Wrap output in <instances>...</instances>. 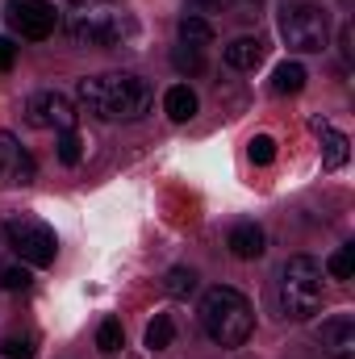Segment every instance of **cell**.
Returning a JSON list of instances; mask_svg holds the SVG:
<instances>
[{
    "label": "cell",
    "instance_id": "11",
    "mask_svg": "<svg viewBox=\"0 0 355 359\" xmlns=\"http://www.w3.org/2000/svg\"><path fill=\"white\" fill-rule=\"evenodd\" d=\"M314 134L322 138V168L326 172H339L343 163H347V155H351V142H347V134H339L330 121H322V117H314Z\"/></svg>",
    "mask_w": 355,
    "mask_h": 359
},
{
    "label": "cell",
    "instance_id": "22",
    "mask_svg": "<svg viewBox=\"0 0 355 359\" xmlns=\"http://www.w3.org/2000/svg\"><path fill=\"white\" fill-rule=\"evenodd\" d=\"M172 67H176L180 76H201V72H205V50L176 46V50H172Z\"/></svg>",
    "mask_w": 355,
    "mask_h": 359
},
{
    "label": "cell",
    "instance_id": "20",
    "mask_svg": "<svg viewBox=\"0 0 355 359\" xmlns=\"http://www.w3.org/2000/svg\"><path fill=\"white\" fill-rule=\"evenodd\" d=\"M163 288H168V297H192L196 292V271L192 268H172L168 276H163Z\"/></svg>",
    "mask_w": 355,
    "mask_h": 359
},
{
    "label": "cell",
    "instance_id": "1",
    "mask_svg": "<svg viewBox=\"0 0 355 359\" xmlns=\"http://www.w3.org/2000/svg\"><path fill=\"white\" fill-rule=\"evenodd\" d=\"M76 104L96 121H142L155 109V88L134 72H100L76 84Z\"/></svg>",
    "mask_w": 355,
    "mask_h": 359
},
{
    "label": "cell",
    "instance_id": "6",
    "mask_svg": "<svg viewBox=\"0 0 355 359\" xmlns=\"http://www.w3.org/2000/svg\"><path fill=\"white\" fill-rule=\"evenodd\" d=\"M4 234H8V247L17 251V259L29 264V268H51L55 255H59V238H55V230H51L46 222L29 217V213L8 217V222H4Z\"/></svg>",
    "mask_w": 355,
    "mask_h": 359
},
{
    "label": "cell",
    "instance_id": "25",
    "mask_svg": "<svg viewBox=\"0 0 355 359\" xmlns=\"http://www.w3.org/2000/svg\"><path fill=\"white\" fill-rule=\"evenodd\" d=\"M0 284H4L8 292H25V288L34 284V276H29V268H4L0 271Z\"/></svg>",
    "mask_w": 355,
    "mask_h": 359
},
{
    "label": "cell",
    "instance_id": "5",
    "mask_svg": "<svg viewBox=\"0 0 355 359\" xmlns=\"http://www.w3.org/2000/svg\"><path fill=\"white\" fill-rule=\"evenodd\" d=\"M280 38L297 55L326 50V42H330V13L318 0H284V8H280Z\"/></svg>",
    "mask_w": 355,
    "mask_h": 359
},
{
    "label": "cell",
    "instance_id": "13",
    "mask_svg": "<svg viewBox=\"0 0 355 359\" xmlns=\"http://www.w3.org/2000/svg\"><path fill=\"white\" fill-rule=\"evenodd\" d=\"M267 46L260 38H251V34H243V38H234L226 50H222V59H226V67H234V72H255L260 63H264Z\"/></svg>",
    "mask_w": 355,
    "mask_h": 359
},
{
    "label": "cell",
    "instance_id": "7",
    "mask_svg": "<svg viewBox=\"0 0 355 359\" xmlns=\"http://www.w3.org/2000/svg\"><path fill=\"white\" fill-rule=\"evenodd\" d=\"M21 113H25V126H34V130H55V134L76 130V121H80L76 100H72V96H63V92H55V88L29 92Z\"/></svg>",
    "mask_w": 355,
    "mask_h": 359
},
{
    "label": "cell",
    "instance_id": "27",
    "mask_svg": "<svg viewBox=\"0 0 355 359\" xmlns=\"http://www.w3.org/2000/svg\"><path fill=\"white\" fill-rule=\"evenodd\" d=\"M13 63H17V46H13V38L0 34V72H13Z\"/></svg>",
    "mask_w": 355,
    "mask_h": 359
},
{
    "label": "cell",
    "instance_id": "21",
    "mask_svg": "<svg viewBox=\"0 0 355 359\" xmlns=\"http://www.w3.org/2000/svg\"><path fill=\"white\" fill-rule=\"evenodd\" d=\"M326 276L330 280H351L355 276V247H339V251H330V259H326Z\"/></svg>",
    "mask_w": 355,
    "mask_h": 359
},
{
    "label": "cell",
    "instance_id": "8",
    "mask_svg": "<svg viewBox=\"0 0 355 359\" xmlns=\"http://www.w3.org/2000/svg\"><path fill=\"white\" fill-rule=\"evenodd\" d=\"M4 21L25 42H46L59 25V13L51 0H4Z\"/></svg>",
    "mask_w": 355,
    "mask_h": 359
},
{
    "label": "cell",
    "instance_id": "12",
    "mask_svg": "<svg viewBox=\"0 0 355 359\" xmlns=\"http://www.w3.org/2000/svg\"><path fill=\"white\" fill-rule=\"evenodd\" d=\"M226 247H230V255H234V259H260V255L267 251L264 230H260L255 222H239V226H230Z\"/></svg>",
    "mask_w": 355,
    "mask_h": 359
},
{
    "label": "cell",
    "instance_id": "26",
    "mask_svg": "<svg viewBox=\"0 0 355 359\" xmlns=\"http://www.w3.org/2000/svg\"><path fill=\"white\" fill-rule=\"evenodd\" d=\"M234 0H188V8L196 13V17H209V13H222V8H230Z\"/></svg>",
    "mask_w": 355,
    "mask_h": 359
},
{
    "label": "cell",
    "instance_id": "15",
    "mask_svg": "<svg viewBox=\"0 0 355 359\" xmlns=\"http://www.w3.org/2000/svg\"><path fill=\"white\" fill-rule=\"evenodd\" d=\"M176 38H180V46L205 50V46H213V25H209V17H196V13H188V17H180Z\"/></svg>",
    "mask_w": 355,
    "mask_h": 359
},
{
    "label": "cell",
    "instance_id": "30",
    "mask_svg": "<svg viewBox=\"0 0 355 359\" xmlns=\"http://www.w3.org/2000/svg\"><path fill=\"white\" fill-rule=\"evenodd\" d=\"M72 4H88V0H72Z\"/></svg>",
    "mask_w": 355,
    "mask_h": 359
},
{
    "label": "cell",
    "instance_id": "3",
    "mask_svg": "<svg viewBox=\"0 0 355 359\" xmlns=\"http://www.w3.org/2000/svg\"><path fill=\"white\" fill-rule=\"evenodd\" d=\"M272 297L284 322H309L322 309V264L314 255H288L276 271Z\"/></svg>",
    "mask_w": 355,
    "mask_h": 359
},
{
    "label": "cell",
    "instance_id": "19",
    "mask_svg": "<svg viewBox=\"0 0 355 359\" xmlns=\"http://www.w3.org/2000/svg\"><path fill=\"white\" fill-rule=\"evenodd\" d=\"M96 347H100L105 355H117V351L126 347V330H121L117 318H105V322H100V330H96Z\"/></svg>",
    "mask_w": 355,
    "mask_h": 359
},
{
    "label": "cell",
    "instance_id": "10",
    "mask_svg": "<svg viewBox=\"0 0 355 359\" xmlns=\"http://www.w3.org/2000/svg\"><path fill=\"white\" fill-rule=\"evenodd\" d=\"M318 343H322V351L330 359H355V322L347 313L326 318L322 330H318Z\"/></svg>",
    "mask_w": 355,
    "mask_h": 359
},
{
    "label": "cell",
    "instance_id": "9",
    "mask_svg": "<svg viewBox=\"0 0 355 359\" xmlns=\"http://www.w3.org/2000/svg\"><path fill=\"white\" fill-rule=\"evenodd\" d=\"M34 176H38L34 155L8 130H0V188L4 184H34Z\"/></svg>",
    "mask_w": 355,
    "mask_h": 359
},
{
    "label": "cell",
    "instance_id": "28",
    "mask_svg": "<svg viewBox=\"0 0 355 359\" xmlns=\"http://www.w3.org/2000/svg\"><path fill=\"white\" fill-rule=\"evenodd\" d=\"M339 46H343V59L351 63V25H343V29H339Z\"/></svg>",
    "mask_w": 355,
    "mask_h": 359
},
{
    "label": "cell",
    "instance_id": "18",
    "mask_svg": "<svg viewBox=\"0 0 355 359\" xmlns=\"http://www.w3.org/2000/svg\"><path fill=\"white\" fill-rule=\"evenodd\" d=\"M55 151H59V163L80 168V159H84V138H80L76 130H63V134L55 138Z\"/></svg>",
    "mask_w": 355,
    "mask_h": 359
},
{
    "label": "cell",
    "instance_id": "23",
    "mask_svg": "<svg viewBox=\"0 0 355 359\" xmlns=\"http://www.w3.org/2000/svg\"><path fill=\"white\" fill-rule=\"evenodd\" d=\"M34 351H38L34 334H4L0 339V355L4 359H34Z\"/></svg>",
    "mask_w": 355,
    "mask_h": 359
},
{
    "label": "cell",
    "instance_id": "16",
    "mask_svg": "<svg viewBox=\"0 0 355 359\" xmlns=\"http://www.w3.org/2000/svg\"><path fill=\"white\" fill-rule=\"evenodd\" d=\"M305 80H309V72L301 63H280L272 72V92L276 96H297V92L305 88Z\"/></svg>",
    "mask_w": 355,
    "mask_h": 359
},
{
    "label": "cell",
    "instance_id": "2",
    "mask_svg": "<svg viewBox=\"0 0 355 359\" xmlns=\"http://www.w3.org/2000/svg\"><path fill=\"white\" fill-rule=\"evenodd\" d=\"M196 318H201V330H205L217 347H226V351L243 347V343L251 339V330H255V309H251V301H247L239 288H230V284L205 288Z\"/></svg>",
    "mask_w": 355,
    "mask_h": 359
},
{
    "label": "cell",
    "instance_id": "29",
    "mask_svg": "<svg viewBox=\"0 0 355 359\" xmlns=\"http://www.w3.org/2000/svg\"><path fill=\"white\" fill-rule=\"evenodd\" d=\"M109 359H134V355H126V351H117V355H109Z\"/></svg>",
    "mask_w": 355,
    "mask_h": 359
},
{
    "label": "cell",
    "instance_id": "4",
    "mask_svg": "<svg viewBox=\"0 0 355 359\" xmlns=\"http://www.w3.org/2000/svg\"><path fill=\"white\" fill-rule=\"evenodd\" d=\"M67 38L84 50H117L138 38V21H134V13H126L117 4H96V8L67 17Z\"/></svg>",
    "mask_w": 355,
    "mask_h": 359
},
{
    "label": "cell",
    "instance_id": "17",
    "mask_svg": "<svg viewBox=\"0 0 355 359\" xmlns=\"http://www.w3.org/2000/svg\"><path fill=\"white\" fill-rule=\"evenodd\" d=\"M176 343V322L172 313H155L151 326H147V351H168Z\"/></svg>",
    "mask_w": 355,
    "mask_h": 359
},
{
    "label": "cell",
    "instance_id": "14",
    "mask_svg": "<svg viewBox=\"0 0 355 359\" xmlns=\"http://www.w3.org/2000/svg\"><path fill=\"white\" fill-rule=\"evenodd\" d=\"M196 109H201V100H196V92L188 88V84H172V88L163 92V113L172 121H192Z\"/></svg>",
    "mask_w": 355,
    "mask_h": 359
},
{
    "label": "cell",
    "instance_id": "24",
    "mask_svg": "<svg viewBox=\"0 0 355 359\" xmlns=\"http://www.w3.org/2000/svg\"><path fill=\"white\" fill-rule=\"evenodd\" d=\"M247 155H251V163L267 168V163L276 159V138H267V134H255V138H251V151H247Z\"/></svg>",
    "mask_w": 355,
    "mask_h": 359
}]
</instances>
